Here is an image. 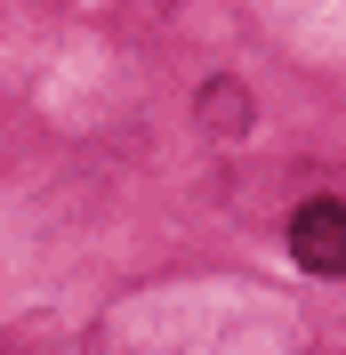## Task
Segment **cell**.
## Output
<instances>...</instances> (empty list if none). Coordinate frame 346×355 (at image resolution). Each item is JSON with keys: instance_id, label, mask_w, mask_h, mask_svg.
<instances>
[{"instance_id": "6da1fadb", "label": "cell", "mask_w": 346, "mask_h": 355, "mask_svg": "<svg viewBox=\"0 0 346 355\" xmlns=\"http://www.w3.org/2000/svg\"><path fill=\"white\" fill-rule=\"evenodd\" d=\"M290 250H298V266H314V275H346V202L338 194L306 202L298 218H290Z\"/></svg>"}]
</instances>
